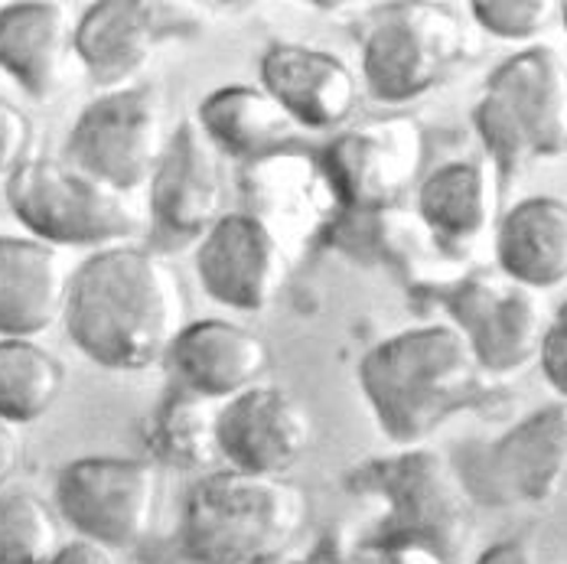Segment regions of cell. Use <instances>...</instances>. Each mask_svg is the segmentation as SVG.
<instances>
[{"label":"cell","instance_id":"cell-18","mask_svg":"<svg viewBox=\"0 0 567 564\" xmlns=\"http://www.w3.org/2000/svg\"><path fill=\"white\" fill-rule=\"evenodd\" d=\"M261 89L297 127L337 131L362 102V82L352 65L330 50L275 43L261 57Z\"/></svg>","mask_w":567,"mask_h":564},{"label":"cell","instance_id":"cell-17","mask_svg":"<svg viewBox=\"0 0 567 564\" xmlns=\"http://www.w3.org/2000/svg\"><path fill=\"white\" fill-rule=\"evenodd\" d=\"M421 157V127L408 117H398L346 131L337 141H330L323 167L346 206L385 209L414 183Z\"/></svg>","mask_w":567,"mask_h":564},{"label":"cell","instance_id":"cell-21","mask_svg":"<svg viewBox=\"0 0 567 564\" xmlns=\"http://www.w3.org/2000/svg\"><path fill=\"white\" fill-rule=\"evenodd\" d=\"M499 173L486 161H451L417 186V216L444 248H466L496 223Z\"/></svg>","mask_w":567,"mask_h":564},{"label":"cell","instance_id":"cell-8","mask_svg":"<svg viewBox=\"0 0 567 564\" xmlns=\"http://www.w3.org/2000/svg\"><path fill=\"white\" fill-rule=\"evenodd\" d=\"M454 466L476 506L551 503L567 483V401L532 411L496 441L463 448Z\"/></svg>","mask_w":567,"mask_h":564},{"label":"cell","instance_id":"cell-30","mask_svg":"<svg viewBox=\"0 0 567 564\" xmlns=\"http://www.w3.org/2000/svg\"><path fill=\"white\" fill-rule=\"evenodd\" d=\"M538 362H542L548 386L561 396V401H567V304H561L558 314L548 320Z\"/></svg>","mask_w":567,"mask_h":564},{"label":"cell","instance_id":"cell-35","mask_svg":"<svg viewBox=\"0 0 567 564\" xmlns=\"http://www.w3.org/2000/svg\"><path fill=\"white\" fill-rule=\"evenodd\" d=\"M561 23H565V30H567V0L561 3Z\"/></svg>","mask_w":567,"mask_h":564},{"label":"cell","instance_id":"cell-26","mask_svg":"<svg viewBox=\"0 0 567 564\" xmlns=\"http://www.w3.org/2000/svg\"><path fill=\"white\" fill-rule=\"evenodd\" d=\"M62 545L56 509L37 493L0 490V564H50Z\"/></svg>","mask_w":567,"mask_h":564},{"label":"cell","instance_id":"cell-28","mask_svg":"<svg viewBox=\"0 0 567 564\" xmlns=\"http://www.w3.org/2000/svg\"><path fill=\"white\" fill-rule=\"evenodd\" d=\"M337 564H451L441 552L417 545V542H404V539H389V535H375L369 532L365 539H359L346 555L337 558Z\"/></svg>","mask_w":567,"mask_h":564},{"label":"cell","instance_id":"cell-24","mask_svg":"<svg viewBox=\"0 0 567 564\" xmlns=\"http://www.w3.org/2000/svg\"><path fill=\"white\" fill-rule=\"evenodd\" d=\"M219 408L189 392L171 389L164 401L151 411L144 441L151 460L173 470H209L219 453Z\"/></svg>","mask_w":567,"mask_h":564},{"label":"cell","instance_id":"cell-15","mask_svg":"<svg viewBox=\"0 0 567 564\" xmlns=\"http://www.w3.org/2000/svg\"><path fill=\"white\" fill-rule=\"evenodd\" d=\"M310 444V411L278 386L261 382L219 408V453L231 470L287 476Z\"/></svg>","mask_w":567,"mask_h":564},{"label":"cell","instance_id":"cell-4","mask_svg":"<svg viewBox=\"0 0 567 564\" xmlns=\"http://www.w3.org/2000/svg\"><path fill=\"white\" fill-rule=\"evenodd\" d=\"M346 490L379 506L375 535L417 542L451 564L463 562L476 525V503L451 457L427 448H398L355 463L346 473Z\"/></svg>","mask_w":567,"mask_h":564},{"label":"cell","instance_id":"cell-29","mask_svg":"<svg viewBox=\"0 0 567 564\" xmlns=\"http://www.w3.org/2000/svg\"><path fill=\"white\" fill-rule=\"evenodd\" d=\"M33 147V124L17 102L0 95V176L10 180L30 161Z\"/></svg>","mask_w":567,"mask_h":564},{"label":"cell","instance_id":"cell-31","mask_svg":"<svg viewBox=\"0 0 567 564\" xmlns=\"http://www.w3.org/2000/svg\"><path fill=\"white\" fill-rule=\"evenodd\" d=\"M50 564H124L117 558V552L99 545V542H89V539H72L65 542L56 552V558Z\"/></svg>","mask_w":567,"mask_h":564},{"label":"cell","instance_id":"cell-12","mask_svg":"<svg viewBox=\"0 0 567 564\" xmlns=\"http://www.w3.org/2000/svg\"><path fill=\"white\" fill-rule=\"evenodd\" d=\"M154 242L161 248H179L203 242L226 213V183L219 170V151L209 144L196 121H183L171 131L167 151L147 183Z\"/></svg>","mask_w":567,"mask_h":564},{"label":"cell","instance_id":"cell-3","mask_svg":"<svg viewBox=\"0 0 567 564\" xmlns=\"http://www.w3.org/2000/svg\"><path fill=\"white\" fill-rule=\"evenodd\" d=\"M307 493L287 476L203 473L179 509L173 548L183 564H255L290 552L307 525Z\"/></svg>","mask_w":567,"mask_h":564},{"label":"cell","instance_id":"cell-1","mask_svg":"<svg viewBox=\"0 0 567 564\" xmlns=\"http://www.w3.org/2000/svg\"><path fill=\"white\" fill-rule=\"evenodd\" d=\"M62 327L102 369L144 372L167 362L186 327V290L154 248L114 245L89 255L72 275Z\"/></svg>","mask_w":567,"mask_h":564},{"label":"cell","instance_id":"cell-2","mask_svg":"<svg viewBox=\"0 0 567 564\" xmlns=\"http://www.w3.org/2000/svg\"><path fill=\"white\" fill-rule=\"evenodd\" d=\"M355 382L395 448H421L486 396V372L454 324L408 327L379 339L359 359Z\"/></svg>","mask_w":567,"mask_h":564},{"label":"cell","instance_id":"cell-33","mask_svg":"<svg viewBox=\"0 0 567 564\" xmlns=\"http://www.w3.org/2000/svg\"><path fill=\"white\" fill-rule=\"evenodd\" d=\"M473 564H542V558L525 542H496Z\"/></svg>","mask_w":567,"mask_h":564},{"label":"cell","instance_id":"cell-32","mask_svg":"<svg viewBox=\"0 0 567 564\" xmlns=\"http://www.w3.org/2000/svg\"><path fill=\"white\" fill-rule=\"evenodd\" d=\"M23 466V438L13 424L0 421V490L13 483Z\"/></svg>","mask_w":567,"mask_h":564},{"label":"cell","instance_id":"cell-11","mask_svg":"<svg viewBox=\"0 0 567 564\" xmlns=\"http://www.w3.org/2000/svg\"><path fill=\"white\" fill-rule=\"evenodd\" d=\"M454 327L473 346L486 376H515L538 359L548 330L538 290L499 275H470L444 290Z\"/></svg>","mask_w":567,"mask_h":564},{"label":"cell","instance_id":"cell-16","mask_svg":"<svg viewBox=\"0 0 567 564\" xmlns=\"http://www.w3.org/2000/svg\"><path fill=\"white\" fill-rule=\"evenodd\" d=\"M173 389L226 404L265 382L271 346L258 330L226 317H206L183 327L167 352Z\"/></svg>","mask_w":567,"mask_h":564},{"label":"cell","instance_id":"cell-9","mask_svg":"<svg viewBox=\"0 0 567 564\" xmlns=\"http://www.w3.org/2000/svg\"><path fill=\"white\" fill-rule=\"evenodd\" d=\"M167 102L154 85H127L89 102L69 137L65 161L117 193L151 183L167 151Z\"/></svg>","mask_w":567,"mask_h":564},{"label":"cell","instance_id":"cell-20","mask_svg":"<svg viewBox=\"0 0 567 564\" xmlns=\"http://www.w3.org/2000/svg\"><path fill=\"white\" fill-rule=\"evenodd\" d=\"M75 23L59 0H17L0 7V69L37 102L53 99L72 50Z\"/></svg>","mask_w":567,"mask_h":564},{"label":"cell","instance_id":"cell-6","mask_svg":"<svg viewBox=\"0 0 567 564\" xmlns=\"http://www.w3.org/2000/svg\"><path fill=\"white\" fill-rule=\"evenodd\" d=\"M3 193L23 228L53 248L102 252L121 245L137 228L127 193H117L69 161L30 157L7 180Z\"/></svg>","mask_w":567,"mask_h":564},{"label":"cell","instance_id":"cell-13","mask_svg":"<svg viewBox=\"0 0 567 564\" xmlns=\"http://www.w3.org/2000/svg\"><path fill=\"white\" fill-rule=\"evenodd\" d=\"M196 275L209 300L261 314L281 297L290 262L278 232L255 213H226L196 245Z\"/></svg>","mask_w":567,"mask_h":564},{"label":"cell","instance_id":"cell-5","mask_svg":"<svg viewBox=\"0 0 567 564\" xmlns=\"http://www.w3.org/2000/svg\"><path fill=\"white\" fill-rule=\"evenodd\" d=\"M473 127L499 176H512L535 157L565 154V59L551 47H528L499 62L473 105Z\"/></svg>","mask_w":567,"mask_h":564},{"label":"cell","instance_id":"cell-10","mask_svg":"<svg viewBox=\"0 0 567 564\" xmlns=\"http://www.w3.org/2000/svg\"><path fill=\"white\" fill-rule=\"evenodd\" d=\"M463 53L454 13L431 3H398L379 13L362 43L365 92L382 105L427 95Z\"/></svg>","mask_w":567,"mask_h":564},{"label":"cell","instance_id":"cell-14","mask_svg":"<svg viewBox=\"0 0 567 564\" xmlns=\"http://www.w3.org/2000/svg\"><path fill=\"white\" fill-rule=\"evenodd\" d=\"M186 13L171 3L151 0H99L89 3L75 23L72 50L89 79L105 89H127V82L154 59L161 43L179 33Z\"/></svg>","mask_w":567,"mask_h":564},{"label":"cell","instance_id":"cell-22","mask_svg":"<svg viewBox=\"0 0 567 564\" xmlns=\"http://www.w3.org/2000/svg\"><path fill=\"white\" fill-rule=\"evenodd\" d=\"M499 271L532 290L567 281V199L528 196L496 228Z\"/></svg>","mask_w":567,"mask_h":564},{"label":"cell","instance_id":"cell-19","mask_svg":"<svg viewBox=\"0 0 567 564\" xmlns=\"http://www.w3.org/2000/svg\"><path fill=\"white\" fill-rule=\"evenodd\" d=\"M69 271L53 245L0 235V337L37 339L65 314Z\"/></svg>","mask_w":567,"mask_h":564},{"label":"cell","instance_id":"cell-25","mask_svg":"<svg viewBox=\"0 0 567 564\" xmlns=\"http://www.w3.org/2000/svg\"><path fill=\"white\" fill-rule=\"evenodd\" d=\"M65 386V366L37 339L0 337V421L23 428L53 411Z\"/></svg>","mask_w":567,"mask_h":564},{"label":"cell","instance_id":"cell-34","mask_svg":"<svg viewBox=\"0 0 567 564\" xmlns=\"http://www.w3.org/2000/svg\"><path fill=\"white\" fill-rule=\"evenodd\" d=\"M255 564H337V558H330V555H323V552H317V555H293V552H281V555H271V558H265V562H255Z\"/></svg>","mask_w":567,"mask_h":564},{"label":"cell","instance_id":"cell-7","mask_svg":"<svg viewBox=\"0 0 567 564\" xmlns=\"http://www.w3.org/2000/svg\"><path fill=\"white\" fill-rule=\"evenodd\" d=\"M59 519L112 552L141 548L161 512V466L147 457L89 453L56 476Z\"/></svg>","mask_w":567,"mask_h":564},{"label":"cell","instance_id":"cell-23","mask_svg":"<svg viewBox=\"0 0 567 564\" xmlns=\"http://www.w3.org/2000/svg\"><path fill=\"white\" fill-rule=\"evenodd\" d=\"M196 124L226 157H261L293 134V121L261 85H223L199 102Z\"/></svg>","mask_w":567,"mask_h":564},{"label":"cell","instance_id":"cell-27","mask_svg":"<svg viewBox=\"0 0 567 564\" xmlns=\"http://www.w3.org/2000/svg\"><path fill=\"white\" fill-rule=\"evenodd\" d=\"M473 20L499 40H535L555 20H561V3L555 0H473Z\"/></svg>","mask_w":567,"mask_h":564}]
</instances>
